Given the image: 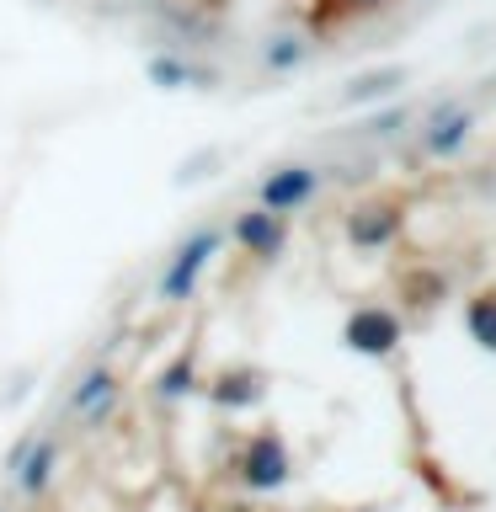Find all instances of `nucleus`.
<instances>
[{"label": "nucleus", "instance_id": "obj_1", "mask_svg": "<svg viewBox=\"0 0 496 512\" xmlns=\"http://www.w3.org/2000/svg\"><path fill=\"white\" fill-rule=\"evenodd\" d=\"M219 246H224V230H214V224L192 230L182 246L171 251L166 272H160V304H187L192 294H198V278L208 272V262L219 256Z\"/></svg>", "mask_w": 496, "mask_h": 512}, {"label": "nucleus", "instance_id": "obj_2", "mask_svg": "<svg viewBox=\"0 0 496 512\" xmlns=\"http://www.w3.org/2000/svg\"><path fill=\"white\" fill-rule=\"evenodd\" d=\"M118 400H123V379L107 363H91L70 390V416L80 422V432H102V422H112V411H118Z\"/></svg>", "mask_w": 496, "mask_h": 512}, {"label": "nucleus", "instance_id": "obj_3", "mask_svg": "<svg viewBox=\"0 0 496 512\" xmlns=\"http://www.w3.org/2000/svg\"><path fill=\"white\" fill-rule=\"evenodd\" d=\"M320 192V171L315 166H278L262 176V187H256V208H267V214H294L304 208Z\"/></svg>", "mask_w": 496, "mask_h": 512}, {"label": "nucleus", "instance_id": "obj_4", "mask_svg": "<svg viewBox=\"0 0 496 512\" xmlns=\"http://www.w3.org/2000/svg\"><path fill=\"white\" fill-rule=\"evenodd\" d=\"M59 464H64V443L54 432H38V443L27 448V459L16 464V475H6V480L22 502H43L48 486H54V475H59Z\"/></svg>", "mask_w": 496, "mask_h": 512}, {"label": "nucleus", "instance_id": "obj_5", "mask_svg": "<svg viewBox=\"0 0 496 512\" xmlns=\"http://www.w3.org/2000/svg\"><path fill=\"white\" fill-rule=\"evenodd\" d=\"M288 448L278 432H256V438L246 443V454H240V480H246L251 491H278L288 480Z\"/></svg>", "mask_w": 496, "mask_h": 512}, {"label": "nucleus", "instance_id": "obj_6", "mask_svg": "<svg viewBox=\"0 0 496 512\" xmlns=\"http://www.w3.org/2000/svg\"><path fill=\"white\" fill-rule=\"evenodd\" d=\"M230 240L246 256H256V262H272V256L288 246V219L283 214H267V208H246V214L230 224Z\"/></svg>", "mask_w": 496, "mask_h": 512}, {"label": "nucleus", "instance_id": "obj_7", "mask_svg": "<svg viewBox=\"0 0 496 512\" xmlns=\"http://www.w3.org/2000/svg\"><path fill=\"white\" fill-rule=\"evenodd\" d=\"M347 347L352 352H368V358H384V352H395L400 342V320L395 310H379V304H363V310H352L347 320Z\"/></svg>", "mask_w": 496, "mask_h": 512}, {"label": "nucleus", "instance_id": "obj_8", "mask_svg": "<svg viewBox=\"0 0 496 512\" xmlns=\"http://www.w3.org/2000/svg\"><path fill=\"white\" fill-rule=\"evenodd\" d=\"M400 230V208L390 203H368V208H352V219H347V240L358 251H379V246H390Z\"/></svg>", "mask_w": 496, "mask_h": 512}, {"label": "nucleus", "instance_id": "obj_9", "mask_svg": "<svg viewBox=\"0 0 496 512\" xmlns=\"http://www.w3.org/2000/svg\"><path fill=\"white\" fill-rule=\"evenodd\" d=\"M470 128H475L470 112H438V118H432V128H427V150H432V155H454V150H464Z\"/></svg>", "mask_w": 496, "mask_h": 512}, {"label": "nucleus", "instance_id": "obj_10", "mask_svg": "<svg viewBox=\"0 0 496 512\" xmlns=\"http://www.w3.org/2000/svg\"><path fill=\"white\" fill-rule=\"evenodd\" d=\"M464 326H470V336L486 352H496V294H480L470 299V310H464Z\"/></svg>", "mask_w": 496, "mask_h": 512}, {"label": "nucleus", "instance_id": "obj_11", "mask_svg": "<svg viewBox=\"0 0 496 512\" xmlns=\"http://www.w3.org/2000/svg\"><path fill=\"white\" fill-rule=\"evenodd\" d=\"M400 70H379V75H363V80H352V91L342 96V102H374V96H390L400 86Z\"/></svg>", "mask_w": 496, "mask_h": 512}, {"label": "nucleus", "instance_id": "obj_12", "mask_svg": "<svg viewBox=\"0 0 496 512\" xmlns=\"http://www.w3.org/2000/svg\"><path fill=\"white\" fill-rule=\"evenodd\" d=\"M262 59L272 64V70H294V64L304 59V43H299V38H272Z\"/></svg>", "mask_w": 496, "mask_h": 512}, {"label": "nucleus", "instance_id": "obj_13", "mask_svg": "<svg viewBox=\"0 0 496 512\" xmlns=\"http://www.w3.org/2000/svg\"><path fill=\"white\" fill-rule=\"evenodd\" d=\"M187 390H192V363L182 358L166 379H160V395H187Z\"/></svg>", "mask_w": 496, "mask_h": 512}, {"label": "nucleus", "instance_id": "obj_14", "mask_svg": "<svg viewBox=\"0 0 496 512\" xmlns=\"http://www.w3.org/2000/svg\"><path fill=\"white\" fill-rule=\"evenodd\" d=\"M400 123H406V112H384V118H374V123H368V134H395Z\"/></svg>", "mask_w": 496, "mask_h": 512}, {"label": "nucleus", "instance_id": "obj_15", "mask_svg": "<svg viewBox=\"0 0 496 512\" xmlns=\"http://www.w3.org/2000/svg\"><path fill=\"white\" fill-rule=\"evenodd\" d=\"M352 6H379V0H352Z\"/></svg>", "mask_w": 496, "mask_h": 512}, {"label": "nucleus", "instance_id": "obj_16", "mask_svg": "<svg viewBox=\"0 0 496 512\" xmlns=\"http://www.w3.org/2000/svg\"><path fill=\"white\" fill-rule=\"evenodd\" d=\"M0 512H16V507H0Z\"/></svg>", "mask_w": 496, "mask_h": 512}, {"label": "nucleus", "instance_id": "obj_17", "mask_svg": "<svg viewBox=\"0 0 496 512\" xmlns=\"http://www.w3.org/2000/svg\"><path fill=\"white\" fill-rule=\"evenodd\" d=\"M208 6H219V0H208Z\"/></svg>", "mask_w": 496, "mask_h": 512}]
</instances>
